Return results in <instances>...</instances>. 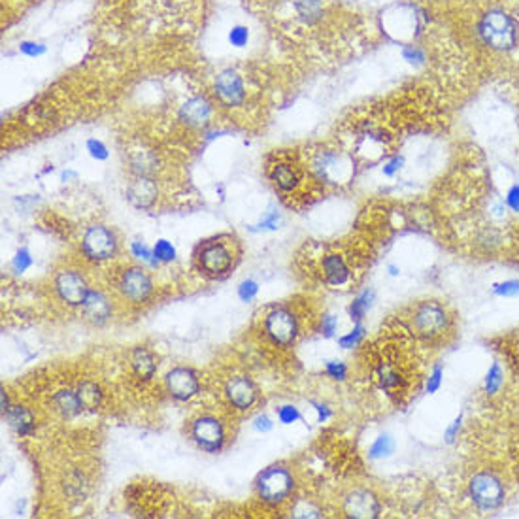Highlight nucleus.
Returning a JSON list of instances; mask_svg holds the SVG:
<instances>
[{
    "label": "nucleus",
    "mask_w": 519,
    "mask_h": 519,
    "mask_svg": "<svg viewBox=\"0 0 519 519\" xmlns=\"http://www.w3.org/2000/svg\"><path fill=\"white\" fill-rule=\"evenodd\" d=\"M478 34L487 48L498 53H508L515 49L519 40V27L514 16L503 8H489L483 11L478 23Z\"/></svg>",
    "instance_id": "obj_1"
},
{
    "label": "nucleus",
    "mask_w": 519,
    "mask_h": 519,
    "mask_svg": "<svg viewBox=\"0 0 519 519\" xmlns=\"http://www.w3.org/2000/svg\"><path fill=\"white\" fill-rule=\"evenodd\" d=\"M468 497L478 510L493 512L506 500V487L497 474L489 471L478 472L468 481Z\"/></svg>",
    "instance_id": "obj_2"
},
{
    "label": "nucleus",
    "mask_w": 519,
    "mask_h": 519,
    "mask_svg": "<svg viewBox=\"0 0 519 519\" xmlns=\"http://www.w3.org/2000/svg\"><path fill=\"white\" fill-rule=\"evenodd\" d=\"M414 329L419 336L427 340H439L444 335H448L451 329V318L448 310L439 303H421L414 310L411 315Z\"/></svg>",
    "instance_id": "obj_3"
},
{
    "label": "nucleus",
    "mask_w": 519,
    "mask_h": 519,
    "mask_svg": "<svg viewBox=\"0 0 519 519\" xmlns=\"http://www.w3.org/2000/svg\"><path fill=\"white\" fill-rule=\"evenodd\" d=\"M295 480L293 474L283 466H271L266 468L257 480V491L263 503L266 504H280L291 495Z\"/></svg>",
    "instance_id": "obj_4"
},
{
    "label": "nucleus",
    "mask_w": 519,
    "mask_h": 519,
    "mask_svg": "<svg viewBox=\"0 0 519 519\" xmlns=\"http://www.w3.org/2000/svg\"><path fill=\"white\" fill-rule=\"evenodd\" d=\"M265 330L268 338L274 344L281 347L291 346L293 342L297 340L298 335V323L297 318L293 312L287 308H276L272 310L271 314L266 315L265 320Z\"/></svg>",
    "instance_id": "obj_5"
},
{
    "label": "nucleus",
    "mask_w": 519,
    "mask_h": 519,
    "mask_svg": "<svg viewBox=\"0 0 519 519\" xmlns=\"http://www.w3.org/2000/svg\"><path fill=\"white\" fill-rule=\"evenodd\" d=\"M191 436L200 449H204L208 454H216L223 448V442H225V429H223V423L216 417L202 416L193 421Z\"/></svg>",
    "instance_id": "obj_6"
},
{
    "label": "nucleus",
    "mask_w": 519,
    "mask_h": 519,
    "mask_svg": "<svg viewBox=\"0 0 519 519\" xmlns=\"http://www.w3.org/2000/svg\"><path fill=\"white\" fill-rule=\"evenodd\" d=\"M115 236L110 229L103 227V225H95L89 227L83 234V253L91 261H106L115 253Z\"/></svg>",
    "instance_id": "obj_7"
},
{
    "label": "nucleus",
    "mask_w": 519,
    "mask_h": 519,
    "mask_svg": "<svg viewBox=\"0 0 519 519\" xmlns=\"http://www.w3.org/2000/svg\"><path fill=\"white\" fill-rule=\"evenodd\" d=\"M214 91H216L217 100L227 108H236L246 98V87H243L242 78L233 68H225L217 74Z\"/></svg>",
    "instance_id": "obj_8"
},
{
    "label": "nucleus",
    "mask_w": 519,
    "mask_h": 519,
    "mask_svg": "<svg viewBox=\"0 0 519 519\" xmlns=\"http://www.w3.org/2000/svg\"><path fill=\"white\" fill-rule=\"evenodd\" d=\"M55 289L59 293V297L70 306H83L87 295L91 291L83 276L74 271H61L55 278Z\"/></svg>",
    "instance_id": "obj_9"
},
{
    "label": "nucleus",
    "mask_w": 519,
    "mask_h": 519,
    "mask_svg": "<svg viewBox=\"0 0 519 519\" xmlns=\"http://www.w3.org/2000/svg\"><path fill=\"white\" fill-rule=\"evenodd\" d=\"M200 268L208 274V276H223L231 271L233 266V253L229 251L227 246L223 243H208L202 248L199 255Z\"/></svg>",
    "instance_id": "obj_10"
},
{
    "label": "nucleus",
    "mask_w": 519,
    "mask_h": 519,
    "mask_svg": "<svg viewBox=\"0 0 519 519\" xmlns=\"http://www.w3.org/2000/svg\"><path fill=\"white\" fill-rule=\"evenodd\" d=\"M120 289L125 298L132 303H144L153 291L152 280L142 268H127L120 278Z\"/></svg>",
    "instance_id": "obj_11"
},
{
    "label": "nucleus",
    "mask_w": 519,
    "mask_h": 519,
    "mask_svg": "<svg viewBox=\"0 0 519 519\" xmlns=\"http://www.w3.org/2000/svg\"><path fill=\"white\" fill-rule=\"evenodd\" d=\"M344 512L350 518H359V519H368V518H378L382 512L378 497L372 491L367 489H355L344 498Z\"/></svg>",
    "instance_id": "obj_12"
},
{
    "label": "nucleus",
    "mask_w": 519,
    "mask_h": 519,
    "mask_svg": "<svg viewBox=\"0 0 519 519\" xmlns=\"http://www.w3.org/2000/svg\"><path fill=\"white\" fill-rule=\"evenodd\" d=\"M167 387L168 393L176 400H182V402L193 399L200 389L196 374L191 368L184 367L174 368V370L167 374Z\"/></svg>",
    "instance_id": "obj_13"
},
{
    "label": "nucleus",
    "mask_w": 519,
    "mask_h": 519,
    "mask_svg": "<svg viewBox=\"0 0 519 519\" xmlns=\"http://www.w3.org/2000/svg\"><path fill=\"white\" fill-rule=\"evenodd\" d=\"M225 393H227L229 402L238 410H248L257 400V389H255L253 382L246 376H236V378L229 379Z\"/></svg>",
    "instance_id": "obj_14"
},
{
    "label": "nucleus",
    "mask_w": 519,
    "mask_h": 519,
    "mask_svg": "<svg viewBox=\"0 0 519 519\" xmlns=\"http://www.w3.org/2000/svg\"><path fill=\"white\" fill-rule=\"evenodd\" d=\"M314 170L321 179L327 182H338V179L346 178L347 176V167L344 164V159L336 152H321L318 153V157L314 159Z\"/></svg>",
    "instance_id": "obj_15"
},
{
    "label": "nucleus",
    "mask_w": 519,
    "mask_h": 519,
    "mask_svg": "<svg viewBox=\"0 0 519 519\" xmlns=\"http://www.w3.org/2000/svg\"><path fill=\"white\" fill-rule=\"evenodd\" d=\"M127 196H129L130 204L136 208H142V210L150 208L157 200V184L153 182V178L136 176L135 182H130L129 189H127Z\"/></svg>",
    "instance_id": "obj_16"
},
{
    "label": "nucleus",
    "mask_w": 519,
    "mask_h": 519,
    "mask_svg": "<svg viewBox=\"0 0 519 519\" xmlns=\"http://www.w3.org/2000/svg\"><path fill=\"white\" fill-rule=\"evenodd\" d=\"M81 308H83L85 320L93 325H104L112 315V306H110L108 298L104 297L100 291H95V289L89 291Z\"/></svg>",
    "instance_id": "obj_17"
},
{
    "label": "nucleus",
    "mask_w": 519,
    "mask_h": 519,
    "mask_svg": "<svg viewBox=\"0 0 519 519\" xmlns=\"http://www.w3.org/2000/svg\"><path fill=\"white\" fill-rule=\"evenodd\" d=\"M211 106L204 97H193L179 108V120L189 127H202L210 120Z\"/></svg>",
    "instance_id": "obj_18"
},
{
    "label": "nucleus",
    "mask_w": 519,
    "mask_h": 519,
    "mask_svg": "<svg viewBox=\"0 0 519 519\" xmlns=\"http://www.w3.org/2000/svg\"><path fill=\"white\" fill-rule=\"evenodd\" d=\"M129 164L130 170L136 174V176H146V178H152L155 170L159 168V159L157 155L147 150V147H135L130 150L129 153Z\"/></svg>",
    "instance_id": "obj_19"
},
{
    "label": "nucleus",
    "mask_w": 519,
    "mask_h": 519,
    "mask_svg": "<svg viewBox=\"0 0 519 519\" xmlns=\"http://www.w3.org/2000/svg\"><path fill=\"white\" fill-rule=\"evenodd\" d=\"M271 179L276 184L278 189L285 191V193H291L300 185L303 178H300V172H298L297 167H293L289 162H276L274 167L271 168Z\"/></svg>",
    "instance_id": "obj_20"
},
{
    "label": "nucleus",
    "mask_w": 519,
    "mask_h": 519,
    "mask_svg": "<svg viewBox=\"0 0 519 519\" xmlns=\"http://www.w3.org/2000/svg\"><path fill=\"white\" fill-rule=\"evenodd\" d=\"M323 266V274H325V280L327 283L330 285H344L347 280H350V266L346 265V261L344 257L338 253H330L327 255L321 263Z\"/></svg>",
    "instance_id": "obj_21"
},
{
    "label": "nucleus",
    "mask_w": 519,
    "mask_h": 519,
    "mask_svg": "<svg viewBox=\"0 0 519 519\" xmlns=\"http://www.w3.org/2000/svg\"><path fill=\"white\" fill-rule=\"evenodd\" d=\"M6 419L10 423V427L21 436L33 434L34 431V417L33 414L25 408V406H14L6 414Z\"/></svg>",
    "instance_id": "obj_22"
},
{
    "label": "nucleus",
    "mask_w": 519,
    "mask_h": 519,
    "mask_svg": "<svg viewBox=\"0 0 519 519\" xmlns=\"http://www.w3.org/2000/svg\"><path fill=\"white\" fill-rule=\"evenodd\" d=\"M132 370L135 374L138 376L140 379H150L153 378V374H155V359H153L152 352L146 350V347H136L135 352H132Z\"/></svg>",
    "instance_id": "obj_23"
},
{
    "label": "nucleus",
    "mask_w": 519,
    "mask_h": 519,
    "mask_svg": "<svg viewBox=\"0 0 519 519\" xmlns=\"http://www.w3.org/2000/svg\"><path fill=\"white\" fill-rule=\"evenodd\" d=\"M53 404L61 416H65V417L78 416V414L83 410V406H81L78 393H74V391H68V389L59 391V393L53 397Z\"/></svg>",
    "instance_id": "obj_24"
},
{
    "label": "nucleus",
    "mask_w": 519,
    "mask_h": 519,
    "mask_svg": "<svg viewBox=\"0 0 519 519\" xmlns=\"http://www.w3.org/2000/svg\"><path fill=\"white\" fill-rule=\"evenodd\" d=\"M78 397H80V402L83 406V410H91L95 411L98 406L103 404V393H100V387L93 382H83L78 387Z\"/></svg>",
    "instance_id": "obj_25"
},
{
    "label": "nucleus",
    "mask_w": 519,
    "mask_h": 519,
    "mask_svg": "<svg viewBox=\"0 0 519 519\" xmlns=\"http://www.w3.org/2000/svg\"><path fill=\"white\" fill-rule=\"evenodd\" d=\"M295 11H297L298 19L304 23L320 21L323 16V2L321 0H295Z\"/></svg>",
    "instance_id": "obj_26"
},
{
    "label": "nucleus",
    "mask_w": 519,
    "mask_h": 519,
    "mask_svg": "<svg viewBox=\"0 0 519 519\" xmlns=\"http://www.w3.org/2000/svg\"><path fill=\"white\" fill-rule=\"evenodd\" d=\"M504 385V370L500 362H491V367L487 368L486 378H483V393L487 397H495L500 393Z\"/></svg>",
    "instance_id": "obj_27"
},
{
    "label": "nucleus",
    "mask_w": 519,
    "mask_h": 519,
    "mask_svg": "<svg viewBox=\"0 0 519 519\" xmlns=\"http://www.w3.org/2000/svg\"><path fill=\"white\" fill-rule=\"evenodd\" d=\"M374 304V293L372 291H362L359 297L353 298L352 306H350V318L355 323H361L365 320V315L368 314V310L372 308Z\"/></svg>",
    "instance_id": "obj_28"
},
{
    "label": "nucleus",
    "mask_w": 519,
    "mask_h": 519,
    "mask_svg": "<svg viewBox=\"0 0 519 519\" xmlns=\"http://www.w3.org/2000/svg\"><path fill=\"white\" fill-rule=\"evenodd\" d=\"M393 451H395V440L391 439L389 434H382L374 440V444L368 449V455H370V459H385V457L393 455Z\"/></svg>",
    "instance_id": "obj_29"
},
{
    "label": "nucleus",
    "mask_w": 519,
    "mask_h": 519,
    "mask_svg": "<svg viewBox=\"0 0 519 519\" xmlns=\"http://www.w3.org/2000/svg\"><path fill=\"white\" fill-rule=\"evenodd\" d=\"M365 335H367L365 325L357 323L352 330H350V332H347V335H344L338 338V344H340L342 350H353V347H357L359 344H361L362 338H365Z\"/></svg>",
    "instance_id": "obj_30"
},
{
    "label": "nucleus",
    "mask_w": 519,
    "mask_h": 519,
    "mask_svg": "<svg viewBox=\"0 0 519 519\" xmlns=\"http://www.w3.org/2000/svg\"><path fill=\"white\" fill-rule=\"evenodd\" d=\"M379 385L385 389H395L400 385V374L389 365H382L379 368Z\"/></svg>",
    "instance_id": "obj_31"
},
{
    "label": "nucleus",
    "mask_w": 519,
    "mask_h": 519,
    "mask_svg": "<svg viewBox=\"0 0 519 519\" xmlns=\"http://www.w3.org/2000/svg\"><path fill=\"white\" fill-rule=\"evenodd\" d=\"M493 295L500 298H514L519 295V281L518 280H506L493 285Z\"/></svg>",
    "instance_id": "obj_32"
},
{
    "label": "nucleus",
    "mask_w": 519,
    "mask_h": 519,
    "mask_svg": "<svg viewBox=\"0 0 519 519\" xmlns=\"http://www.w3.org/2000/svg\"><path fill=\"white\" fill-rule=\"evenodd\" d=\"M402 59H404L408 65L421 66L425 65L427 55H425V51H423L421 48H417V46H404V48H402Z\"/></svg>",
    "instance_id": "obj_33"
},
{
    "label": "nucleus",
    "mask_w": 519,
    "mask_h": 519,
    "mask_svg": "<svg viewBox=\"0 0 519 519\" xmlns=\"http://www.w3.org/2000/svg\"><path fill=\"white\" fill-rule=\"evenodd\" d=\"M153 253H155L157 261H161V263H170V261L176 259V249H174V246L168 240H159L155 243V248H153Z\"/></svg>",
    "instance_id": "obj_34"
},
{
    "label": "nucleus",
    "mask_w": 519,
    "mask_h": 519,
    "mask_svg": "<svg viewBox=\"0 0 519 519\" xmlns=\"http://www.w3.org/2000/svg\"><path fill=\"white\" fill-rule=\"evenodd\" d=\"M249 40V28L243 27V25H234L231 31H229V43L234 46V48H243Z\"/></svg>",
    "instance_id": "obj_35"
},
{
    "label": "nucleus",
    "mask_w": 519,
    "mask_h": 519,
    "mask_svg": "<svg viewBox=\"0 0 519 519\" xmlns=\"http://www.w3.org/2000/svg\"><path fill=\"white\" fill-rule=\"evenodd\" d=\"M325 372L330 379H336V382H344L347 376V367L340 361H327L325 362Z\"/></svg>",
    "instance_id": "obj_36"
},
{
    "label": "nucleus",
    "mask_w": 519,
    "mask_h": 519,
    "mask_svg": "<svg viewBox=\"0 0 519 519\" xmlns=\"http://www.w3.org/2000/svg\"><path fill=\"white\" fill-rule=\"evenodd\" d=\"M442 382H444V367L442 365H434L433 372L429 374L427 385H425V389H427L429 395H434V393L442 387Z\"/></svg>",
    "instance_id": "obj_37"
},
{
    "label": "nucleus",
    "mask_w": 519,
    "mask_h": 519,
    "mask_svg": "<svg viewBox=\"0 0 519 519\" xmlns=\"http://www.w3.org/2000/svg\"><path fill=\"white\" fill-rule=\"evenodd\" d=\"M87 152H89V155H91L93 159H97V161H106L108 159V147L104 146L103 142L97 140V138H89L87 140Z\"/></svg>",
    "instance_id": "obj_38"
},
{
    "label": "nucleus",
    "mask_w": 519,
    "mask_h": 519,
    "mask_svg": "<svg viewBox=\"0 0 519 519\" xmlns=\"http://www.w3.org/2000/svg\"><path fill=\"white\" fill-rule=\"evenodd\" d=\"M130 249H132L135 257H138V259H142V261H146L150 266H157L159 261H157V257H155V253L150 251V249H147L142 242H135L132 246H130Z\"/></svg>",
    "instance_id": "obj_39"
},
{
    "label": "nucleus",
    "mask_w": 519,
    "mask_h": 519,
    "mask_svg": "<svg viewBox=\"0 0 519 519\" xmlns=\"http://www.w3.org/2000/svg\"><path fill=\"white\" fill-rule=\"evenodd\" d=\"M278 419H280L283 425H293V423L300 419V411H298L297 406L293 404L281 406L280 410H278Z\"/></svg>",
    "instance_id": "obj_40"
},
{
    "label": "nucleus",
    "mask_w": 519,
    "mask_h": 519,
    "mask_svg": "<svg viewBox=\"0 0 519 519\" xmlns=\"http://www.w3.org/2000/svg\"><path fill=\"white\" fill-rule=\"evenodd\" d=\"M463 419H465V416H463V414H459V416L455 417L454 421L449 423L448 429L444 431V440H446V444H454L455 440L459 439L461 429H463Z\"/></svg>",
    "instance_id": "obj_41"
},
{
    "label": "nucleus",
    "mask_w": 519,
    "mask_h": 519,
    "mask_svg": "<svg viewBox=\"0 0 519 519\" xmlns=\"http://www.w3.org/2000/svg\"><path fill=\"white\" fill-rule=\"evenodd\" d=\"M31 265H33V257H31V253H28L27 249L17 251V255L14 257V263H11V266H14V271H16L17 274H21V272L27 271Z\"/></svg>",
    "instance_id": "obj_42"
},
{
    "label": "nucleus",
    "mask_w": 519,
    "mask_h": 519,
    "mask_svg": "<svg viewBox=\"0 0 519 519\" xmlns=\"http://www.w3.org/2000/svg\"><path fill=\"white\" fill-rule=\"evenodd\" d=\"M19 51H21L23 55H27V57H42L46 51H48V48L43 46V43H38V42H21V46H19Z\"/></svg>",
    "instance_id": "obj_43"
},
{
    "label": "nucleus",
    "mask_w": 519,
    "mask_h": 519,
    "mask_svg": "<svg viewBox=\"0 0 519 519\" xmlns=\"http://www.w3.org/2000/svg\"><path fill=\"white\" fill-rule=\"evenodd\" d=\"M336 330H338V320H336L335 315H323V320H321V335L325 338H332L336 335Z\"/></svg>",
    "instance_id": "obj_44"
},
{
    "label": "nucleus",
    "mask_w": 519,
    "mask_h": 519,
    "mask_svg": "<svg viewBox=\"0 0 519 519\" xmlns=\"http://www.w3.org/2000/svg\"><path fill=\"white\" fill-rule=\"evenodd\" d=\"M257 293H259V285H257L253 280H246V281H242V283H240L238 295H240V298H242V300H246V303H248V300H251V298H253Z\"/></svg>",
    "instance_id": "obj_45"
},
{
    "label": "nucleus",
    "mask_w": 519,
    "mask_h": 519,
    "mask_svg": "<svg viewBox=\"0 0 519 519\" xmlns=\"http://www.w3.org/2000/svg\"><path fill=\"white\" fill-rule=\"evenodd\" d=\"M402 167H404V157H402V155H397V157H393L391 161L385 162L384 176H387V178H393V176H397V174L402 170Z\"/></svg>",
    "instance_id": "obj_46"
},
{
    "label": "nucleus",
    "mask_w": 519,
    "mask_h": 519,
    "mask_svg": "<svg viewBox=\"0 0 519 519\" xmlns=\"http://www.w3.org/2000/svg\"><path fill=\"white\" fill-rule=\"evenodd\" d=\"M295 515H297V518H321V512L320 508H315V506L308 504L306 500H303V503L295 508Z\"/></svg>",
    "instance_id": "obj_47"
},
{
    "label": "nucleus",
    "mask_w": 519,
    "mask_h": 519,
    "mask_svg": "<svg viewBox=\"0 0 519 519\" xmlns=\"http://www.w3.org/2000/svg\"><path fill=\"white\" fill-rule=\"evenodd\" d=\"M506 206H508L510 211H514V214H519V185H512L506 193Z\"/></svg>",
    "instance_id": "obj_48"
},
{
    "label": "nucleus",
    "mask_w": 519,
    "mask_h": 519,
    "mask_svg": "<svg viewBox=\"0 0 519 519\" xmlns=\"http://www.w3.org/2000/svg\"><path fill=\"white\" fill-rule=\"evenodd\" d=\"M255 429L259 431V433H268L272 429V421L268 419L266 416H259V417H255Z\"/></svg>",
    "instance_id": "obj_49"
},
{
    "label": "nucleus",
    "mask_w": 519,
    "mask_h": 519,
    "mask_svg": "<svg viewBox=\"0 0 519 519\" xmlns=\"http://www.w3.org/2000/svg\"><path fill=\"white\" fill-rule=\"evenodd\" d=\"M278 223H280V216L278 214H271V216L265 217L261 221V229H271V231H274V229H278Z\"/></svg>",
    "instance_id": "obj_50"
},
{
    "label": "nucleus",
    "mask_w": 519,
    "mask_h": 519,
    "mask_svg": "<svg viewBox=\"0 0 519 519\" xmlns=\"http://www.w3.org/2000/svg\"><path fill=\"white\" fill-rule=\"evenodd\" d=\"M314 406H315V410H318V419H320V423L327 421V419H329V417H330L329 406L320 404V402H314Z\"/></svg>",
    "instance_id": "obj_51"
},
{
    "label": "nucleus",
    "mask_w": 519,
    "mask_h": 519,
    "mask_svg": "<svg viewBox=\"0 0 519 519\" xmlns=\"http://www.w3.org/2000/svg\"><path fill=\"white\" fill-rule=\"evenodd\" d=\"M399 268H397V266H393V265H391L389 266V274H391V276H399Z\"/></svg>",
    "instance_id": "obj_52"
}]
</instances>
